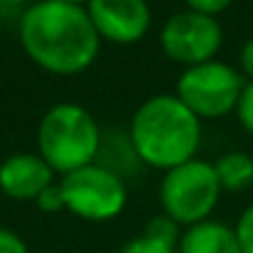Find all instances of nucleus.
I'll list each match as a JSON object with an SVG mask.
<instances>
[{
  "instance_id": "obj_1",
  "label": "nucleus",
  "mask_w": 253,
  "mask_h": 253,
  "mask_svg": "<svg viewBox=\"0 0 253 253\" xmlns=\"http://www.w3.org/2000/svg\"><path fill=\"white\" fill-rule=\"evenodd\" d=\"M17 35L25 54L40 69L57 77L86 72L101 52V37L86 7L64 0L30 5L20 17Z\"/></svg>"
},
{
  "instance_id": "obj_2",
  "label": "nucleus",
  "mask_w": 253,
  "mask_h": 253,
  "mask_svg": "<svg viewBox=\"0 0 253 253\" xmlns=\"http://www.w3.org/2000/svg\"><path fill=\"white\" fill-rule=\"evenodd\" d=\"M128 143L143 165L168 172L197 158L202 121L174 93H158L135 108Z\"/></svg>"
},
{
  "instance_id": "obj_3",
  "label": "nucleus",
  "mask_w": 253,
  "mask_h": 253,
  "mask_svg": "<svg viewBox=\"0 0 253 253\" xmlns=\"http://www.w3.org/2000/svg\"><path fill=\"white\" fill-rule=\"evenodd\" d=\"M101 128L84 106L64 101L44 111L37 126V153L57 174H69L98 160Z\"/></svg>"
},
{
  "instance_id": "obj_4",
  "label": "nucleus",
  "mask_w": 253,
  "mask_h": 253,
  "mask_svg": "<svg viewBox=\"0 0 253 253\" xmlns=\"http://www.w3.org/2000/svg\"><path fill=\"white\" fill-rule=\"evenodd\" d=\"M221 192L224 189L219 184L214 165L194 158L163 174L158 199L163 214L174 219L182 229H189L199 221L211 219V211L216 209Z\"/></svg>"
},
{
  "instance_id": "obj_5",
  "label": "nucleus",
  "mask_w": 253,
  "mask_h": 253,
  "mask_svg": "<svg viewBox=\"0 0 253 253\" xmlns=\"http://www.w3.org/2000/svg\"><path fill=\"white\" fill-rule=\"evenodd\" d=\"M246 77L219 59L187 67L174 86V96L202 121V118H221L236 111L239 98L246 88Z\"/></svg>"
},
{
  "instance_id": "obj_6",
  "label": "nucleus",
  "mask_w": 253,
  "mask_h": 253,
  "mask_svg": "<svg viewBox=\"0 0 253 253\" xmlns=\"http://www.w3.org/2000/svg\"><path fill=\"white\" fill-rule=\"evenodd\" d=\"M59 187L64 209L84 221H111L126 209L128 202L123 177L103 163H91L64 174Z\"/></svg>"
},
{
  "instance_id": "obj_7",
  "label": "nucleus",
  "mask_w": 253,
  "mask_h": 253,
  "mask_svg": "<svg viewBox=\"0 0 253 253\" xmlns=\"http://www.w3.org/2000/svg\"><path fill=\"white\" fill-rule=\"evenodd\" d=\"M221 44L224 27L219 20L194 10H179L169 15L160 30V49L168 59L184 64V69L216 59Z\"/></svg>"
},
{
  "instance_id": "obj_8",
  "label": "nucleus",
  "mask_w": 253,
  "mask_h": 253,
  "mask_svg": "<svg viewBox=\"0 0 253 253\" xmlns=\"http://www.w3.org/2000/svg\"><path fill=\"white\" fill-rule=\"evenodd\" d=\"M86 12L98 37L113 44H135L153 25L148 0H91Z\"/></svg>"
},
{
  "instance_id": "obj_9",
  "label": "nucleus",
  "mask_w": 253,
  "mask_h": 253,
  "mask_svg": "<svg viewBox=\"0 0 253 253\" xmlns=\"http://www.w3.org/2000/svg\"><path fill=\"white\" fill-rule=\"evenodd\" d=\"M54 174L40 153H15L0 163V192L17 202H35L54 184Z\"/></svg>"
},
{
  "instance_id": "obj_10",
  "label": "nucleus",
  "mask_w": 253,
  "mask_h": 253,
  "mask_svg": "<svg viewBox=\"0 0 253 253\" xmlns=\"http://www.w3.org/2000/svg\"><path fill=\"white\" fill-rule=\"evenodd\" d=\"M177 253H241L234 226L207 219L182 231Z\"/></svg>"
},
{
  "instance_id": "obj_11",
  "label": "nucleus",
  "mask_w": 253,
  "mask_h": 253,
  "mask_svg": "<svg viewBox=\"0 0 253 253\" xmlns=\"http://www.w3.org/2000/svg\"><path fill=\"white\" fill-rule=\"evenodd\" d=\"M211 165L219 177L221 189L226 192H244L253 184V155L249 153L231 150V153L219 155Z\"/></svg>"
},
{
  "instance_id": "obj_12",
  "label": "nucleus",
  "mask_w": 253,
  "mask_h": 253,
  "mask_svg": "<svg viewBox=\"0 0 253 253\" xmlns=\"http://www.w3.org/2000/svg\"><path fill=\"white\" fill-rule=\"evenodd\" d=\"M182 226L174 221V219H169L168 214H155L150 221H148V226H145V236H150V239H158V241H163V244H169V246H177L179 244V239H182Z\"/></svg>"
},
{
  "instance_id": "obj_13",
  "label": "nucleus",
  "mask_w": 253,
  "mask_h": 253,
  "mask_svg": "<svg viewBox=\"0 0 253 253\" xmlns=\"http://www.w3.org/2000/svg\"><path fill=\"white\" fill-rule=\"evenodd\" d=\"M118 253H177V246H169V244H163L158 239L140 234V236L130 239Z\"/></svg>"
},
{
  "instance_id": "obj_14",
  "label": "nucleus",
  "mask_w": 253,
  "mask_h": 253,
  "mask_svg": "<svg viewBox=\"0 0 253 253\" xmlns=\"http://www.w3.org/2000/svg\"><path fill=\"white\" fill-rule=\"evenodd\" d=\"M234 231H236L241 253H253V202L241 211V216H239Z\"/></svg>"
},
{
  "instance_id": "obj_15",
  "label": "nucleus",
  "mask_w": 253,
  "mask_h": 253,
  "mask_svg": "<svg viewBox=\"0 0 253 253\" xmlns=\"http://www.w3.org/2000/svg\"><path fill=\"white\" fill-rule=\"evenodd\" d=\"M236 118H239V123H241V128L249 133L253 138V82L246 84L244 88V93H241V98H239V106H236Z\"/></svg>"
},
{
  "instance_id": "obj_16",
  "label": "nucleus",
  "mask_w": 253,
  "mask_h": 253,
  "mask_svg": "<svg viewBox=\"0 0 253 253\" xmlns=\"http://www.w3.org/2000/svg\"><path fill=\"white\" fill-rule=\"evenodd\" d=\"M35 204H37L42 211H62V209H64V197H62L59 182L49 184V187L35 199Z\"/></svg>"
},
{
  "instance_id": "obj_17",
  "label": "nucleus",
  "mask_w": 253,
  "mask_h": 253,
  "mask_svg": "<svg viewBox=\"0 0 253 253\" xmlns=\"http://www.w3.org/2000/svg\"><path fill=\"white\" fill-rule=\"evenodd\" d=\"M184 2H187V10L211 15V17H219L224 10H229L234 5V0H184Z\"/></svg>"
},
{
  "instance_id": "obj_18",
  "label": "nucleus",
  "mask_w": 253,
  "mask_h": 253,
  "mask_svg": "<svg viewBox=\"0 0 253 253\" xmlns=\"http://www.w3.org/2000/svg\"><path fill=\"white\" fill-rule=\"evenodd\" d=\"M0 253H30V249L17 231L0 226Z\"/></svg>"
},
{
  "instance_id": "obj_19",
  "label": "nucleus",
  "mask_w": 253,
  "mask_h": 253,
  "mask_svg": "<svg viewBox=\"0 0 253 253\" xmlns=\"http://www.w3.org/2000/svg\"><path fill=\"white\" fill-rule=\"evenodd\" d=\"M239 72L246 77V82H253V37H249L239 52Z\"/></svg>"
},
{
  "instance_id": "obj_20",
  "label": "nucleus",
  "mask_w": 253,
  "mask_h": 253,
  "mask_svg": "<svg viewBox=\"0 0 253 253\" xmlns=\"http://www.w3.org/2000/svg\"><path fill=\"white\" fill-rule=\"evenodd\" d=\"M2 5H10V7H30V5H35V2H40V0H0Z\"/></svg>"
},
{
  "instance_id": "obj_21",
  "label": "nucleus",
  "mask_w": 253,
  "mask_h": 253,
  "mask_svg": "<svg viewBox=\"0 0 253 253\" xmlns=\"http://www.w3.org/2000/svg\"><path fill=\"white\" fill-rule=\"evenodd\" d=\"M64 2H72V5H88V2H91V0H64Z\"/></svg>"
}]
</instances>
